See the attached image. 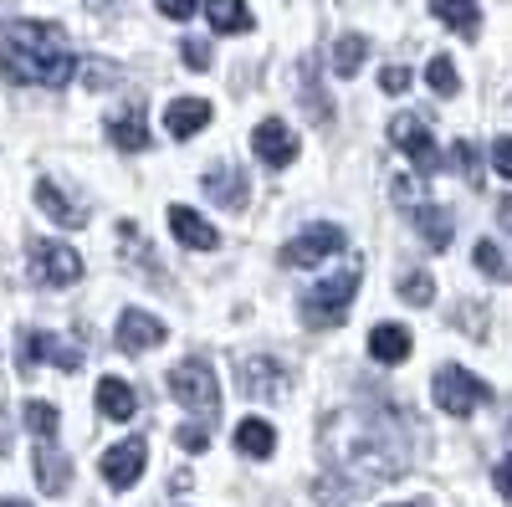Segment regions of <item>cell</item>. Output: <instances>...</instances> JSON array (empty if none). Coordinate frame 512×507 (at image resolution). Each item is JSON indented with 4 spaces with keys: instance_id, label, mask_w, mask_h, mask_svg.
Segmentation results:
<instances>
[{
    "instance_id": "1",
    "label": "cell",
    "mask_w": 512,
    "mask_h": 507,
    "mask_svg": "<svg viewBox=\"0 0 512 507\" xmlns=\"http://www.w3.org/2000/svg\"><path fill=\"white\" fill-rule=\"evenodd\" d=\"M0 72L26 88H62L77 72L67 31L57 21H11L0 36Z\"/></svg>"
},
{
    "instance_id": "2",
    "label": "cell",
    "mask_w": 512,
    "mask_h": 507,
    "mask_svg": "<svg viewBox=\"0 0 512 507\" xmlns=\"http://www.w3.org/2000/svg\"><path fill=\"white\" fill-rule=\"evenodd\" d=\"M364 282V267L349 262V267H338L333 277H323L308 298H303V323L308 328H333V323H344L349 303H354V292Z\"/></svg>"
},
{
    "instance_id": "3",
    "label": "cell",
    "mask_w": 512,
    "mask_h": 507,
    "mask_svg": "<svg viewBox=\"0 0 512 507\" xmlns=\"http://www.w3.org/2000/svg\"><path fill=\"white\" fill-rule=\"evenodd\" d=\"M169 395H175L185 410H195L200 420L216 426V410H221V395H216V374H210L205 359H185L169 369Z\"/></svg>"
},
{
    "instance_id": "4",
    "label": "cell",
    "mask_w": 512,
    "mask_h": 507,
    "mask_svg": "<svg viewBox=\"0 0 512 507\" xmlns=\"http://www.w3.org/2000/svg\"><path fill=\"white\" fill-rule=\"evenodd\" d=\"M431 390H436V405H441L446 415H456V420H466L472 410H482L487 395H492L477 374H466V369H456V364H441V369H436Z\"/></svg>"
},
{
    "instance_id": "5",
    "label": "cell",
    "mask_w": 512,
    "mask_h": 507,
    "mask_svg": "<svg viewBox=\"0 0 512 507\" xmlns=\"http://www.w3.org/2000/svg\"><path fill=\"white\" fill-rule=\"evenodd\" d=\"M26 251H31L36 282H47V287H72V282L82 277V257H77L72 246H62V241H31Z\"/></svg>"
},
{
    "instance_id": "6",
    "label": "cell",
    "mask_w": 512,
    "mask_h": 507,
    "mask_svg": "<svg viewBox=\"0 0 512 507\" xmlns=\"http://www.w3.org/2000/svg\"><path fill=\"white\" fill-rule=\"evenodd\" d=\"M390 139H395V149L420 169V175H436V169H441V154H436V144H431V129H425V118L400 113V118L390 123Z\"/></svg>"
},
{
    "instance_id": "7",
    "label": "cell",
    "mask_w": 512,
    "mask_h": 507,
    "mask_svg": "<svg viewBox=\"0 0 512 507\" xmlns=\"http://www.w3.org/2000/svg\"><path fill=\"white\" fill-rule=\"evenodd\" d=\"M338 246H344V231H338V226H308L297 241L282 246V267H297V272H303V267H318L323 257H333Z\"/></svg>"
},
{
    "instance_id": "8",
    "label": "cell",
    "mask_w": 512,
    "mask_h": 507,
    "mask_svg": "<svg viewBox=\"0 0 512 507\" xmlns=\"http://www.w3.org/2000/svg\"><path fill=\"white\" fill-rule=\"evenodd\" d=\"M169 338V328L154 318V313H144V308H128L123 318H118V328H113V344L123 349V354H144V349H159Z\"/></svg>"
},
{
    "instance_id": "9",
    "label": "cell",
    "mask_w": 512,
    "mask_h": 507,
    "mask_svg": "<svg viewBox=\"0 0 512 507\" xmlns=\"http://www.w3.org/2000/svg\"><path fill=\"white\" fill-rule=\"evenodd\" d=\"M144 461H149L144 436H128V441H118V446L103 456V477H108V487H113V492L134 487V482L144 477Z\"/></svg>"
},
{
    "instance_id": "10",
    "label": "cell",
    "mask_w": 512,
    "mask_h": 507,
    "mask_svg": "<svg viewBox=\"0 0 512 507\" xmlns=\"http://www.w3.org/2000/svg\"><path fill=\"white\" fill-rule=\"evenodd\" d=\"M251 149H256V159H262V164L287 169L292 154H297V139H292V129H287L282 118H262V123H256V134H251Z\"/></svg>"
},
{
    "instance_id": "11",
    "label": "cell",
    "mask_w": 512,
    "mask_h": 507,
    "mask_svg": "<svg viewBox=\"0 0 512 507\" xmlns=\"http://www.w3.org/2000/svg\"><path fill=\"white\" fill-rule=\"evenodd\" d=\"M169 231H175V241H185L190 251H216V246H221L216 226L200 221L190 205H169Z\"/></svg>"
},
{
    "instance_id": "12",
    "label": "cell",
    "mask_w": 512,
    "mask_h": 507,
    "mask_svg": "<svg viewBox=\"0 0 512 507\" xmlns=\"http://www.w3.org/2000/svg\"><path fill=\"white\" fill-rule=\"evenodd\" d=\"M26 364H57V369H77L82 349L67 344L57 333H26Z\"/></svg>"
},
{
    "instance_id": "13",
    "label": "cell",
    "mask_w": 512,
    "mask_h": 507,
    "mask_svg": "<svg viewBox=\"0 0 512 507\" xmlns=\"http://www.w3.org/2000/svg\"><path fill=\"white\" fill-rule=\"evenodd\" d=\"M36 205L47 210V216L62 226V231H77V226H88V205H77V200H67V190L62 185H52V180H41L36 185Z\"/></svg>"
},
{
    "instance_id": "14",
    "label": "cell",
    "mask_w": 512,
    "mask_h": 507,
    "mask_svg": "<svg viewBox=\"0 0 512 507\" xmlns=\"http://www.w3.org/2000/svg\"><path fill=\"white\" fill-rule=\"evenodd\" d=\"M205 123H210V103H205V98H175V103L164 108V129H169V139H195Z\"/></svg>"
},
{
    "instance_id": "15",
    "label": "cell",
    "mask_w": 512,
    "mask_h": 507,
    "mask_svg": "<svg viewBox=\"0 0 512 507\" xmlns=\"http://www.w3.org/2000/svg\"><path fill=\"white\" fill-rule=\"evenodd\" d=\"M67 477H72V461L57 451V441H36V482H41V492L62 497Z\"/></svg>"
},
{
    "instance_id": "16",
    "label": "cell",
    "mask_w": 512,
    "mask_h": 507,
    "mask_svg": "<svg viewBox=\"0 0 512 507\" xmlns=\"http://www.w3.org/2000/svg\"><path fill=\"white\" fill-rule=\"evenodd\" d=\"M108 139L118 149H149V129H144V108L139 103H128L108 118Z\"/></svg>"
},
{
    "instance_id": "17",
    "label": "cell",
    "mask_w": 512,
    "mask_h": 507,
    "mask_svg": "<svg viewBox=\"0 0 512 507\" xmlns=\"http://www.w3.org/2000/svg\"><path fill=\"white\" fill-rule=\"evenodd\" d=\"M241 390H246V395H262V400H282L287 379H282V369H277V364L251 359V364H241Z\"/></svg>"
},
{
    "instance_id": "18",
    "label": "cell",
    "mask_w": 512,
    "mask_h": 507,
    "mask_svg": "<svg viewBox=\"0 0 512 507\" xmlns=\"http://www.w3.org/2000/svg\"><path fill=\"white\" fill-rule=\"evenodd\" d=\"M98 410L108 415V420H134L139 415V395L123 385V379H98Z\"/></svg>"
},
{
    "instance_id": "19",
    "label": "cell",
    "mask_w": 512,
    "mask_h": 507,
    "mask_svg": "<svg viewBox=\"0 0 512 507\" xmlns=\"http://www.w3.org/2000/svg\"><path fill=\"white\" fill-rule=\"evenodd\" d=\"M431 11L436 21H446L451 31H461L466 41H472L482 31V11H477V0H431Z\"/></svg>"
},
{
    "instance_id": "20",
    "label": "cell",
    "mask_w": 512,
    "mask_h": 507,
    "mask_svg": "<svg viewBox=\"0 0 512 507\" xmlns=\"http://www.w3.org/2000/svg\"><path fill=\"white\" fill-rule=\"evenodd\" d=\"M236 446H241V456H256V461H267V456L277 451V431L267 426V420L246 415L241 426H236Z\"/></svg>"
},
{
    "instance_id": "21",
    "label": "cell",
    "mask_w": 512,
    "mask_h": 507,
    "mask_svg": "<svg viewBox=\"0 0 512 507\" xmlns=\"http://www.w3.org/2000/svg\"><path fill=\"white\" fill-rule=\"evenodd\" d=\"M369 354H374L379 364H400V359L410 354V333H405L400 323H379V328L369 333Z\"/></svg>"
},
{
    "instance_id": "22",
    "label": "cell",
    "mask_w": 512,
    "mask_h": 507,
    "mask_svg": "<svg viewBox=\"0 0 512 507\" xmlns=\"http://www.w3.org/2000/svg\"><path fill=\"white\" fill-rule=\"evenodd\" d=\"M410 216H415V231L425 236V246H431V251H446V246H451V216H446V210L415 205Z\"/></svg>"
},
{
    "instance_id": "23",
    "label": "cell",
    "mask_w": 512,
    "mask_h": 507,
    "mask_svg": "<svg viewBox=\"0 0 512 507\" xmlns=\"http://www.w3.org/2000/svg\"><path fill=\"white\" fill-rule=\"evenodd\" d=\"M205 16H210V26H216V31H226V36H241V31L251 26L246 0H210V6H205Z\"/></svg>"
},
{
    "instance_id": "24",
    "label": "cell",
    "mask_w": 512,
    "mask_h": 507,
    "mask_svg": "<svg viewBox=\"0 0 512 507\" xmlns=\"http://www.w3.org/2000/svg\"><path fill=\"white\" fill-rule=\"evenodd\" d=\"M364 57H369V41L364 36H338L333 41V72L338 77H354L364 67Z\"/></svg>"
},
{
    "instance_id": "25",
    "label": "cell",
    "mask_w": 512,
    "mask_h": 507,
    "mask_svg": "<svg viewBox=\"0 0 512 507\" xmlns=\"http://www.w3.org/2000/svg\"><path fill=\"white\" fill-rule=\"evenodd\" d=\"M425 82H431L441 98H456V88H461V77H456L451 57H431V67H425Z\"/></svg>"
},
{
    "instance_id": "26",
    "label": "cell",
    "mask_w": 512,
    "mask_h": 507,
    "mask_svg": "<svg viewBox=\"0 0 512 507\" xmlns=\"http://www.w3.org/2000/svg\"><path fill=\"white\" fill-rule=\"evenodd\" d=\"M400 298H405L410 308H431V298H436V282L425 277V272H415V277H400Z\"/></svg>"
},
{
    "instance_id": "27",
    "label": "cell",
    "mask_w": 512,
    "mask_h": 507,
    "mask_svg": "<svg viewBox=\"0 0 512 507\" xmlns=\"http://www.w3.org/2000/svg\"><path fill=\"white\" fill-rule=\"evenodd\" d=\"M57 420H62V415H57L52 405H41V400H31V405H26V426H31L41 441H52V436H57Z\"/></svg>"
},
{
    "instance_id": "28",
    "label": "cell",
    "mask_w": 512,
    "mask_h": 507,
    "mask_svg": "<svg viewBox=\"0 0 512 507\" xmlns=\"http://www.w3.org/2000/svg\"><path fill=\"white\" fill-rule=\"evenodd\" d=\"M205 185H210V195H216L221 205L241 210V180H236V175H226V169H216V175H205Z\"/></svg>"
},
{
    "instance_id": "29",
    "label": "cell",
    "mask_w": 512,
    "mask_h": 507,
    "mask_svg": "<svg viewBox=\"0 0 512 507\" xmlns=\"http://www.w3.org/2000/svg\"><path fill=\"white\" fill-rule=\"evenodd\" d=\"M175 441H180L185 451H205V446H210V420H190V426L175 431Z\"/></svg>"
},
{
    "instance_id": "30",
    "label": "cell",
    "mask_w": 512,
    "mask_h": 507,
    "mask_svg": "<svg viewBox=\"0 0 512 507\" xmlns=\"http://www.w3.org/2000/svg\"><path fill=\"white\" fill-rule=\"evenodd\" d=\"M477 267H482L487 277H507V257H502V251H497L492 241H482V246H477Z\"/></svg>"
},
{
    "instance_id": "31",
    "label": "cell",
    "mask_w": 512,
    "mask_h": 507,
    "mask_svg": "<svg viewBox=\"0 0 512 507\" xmlns=\"http://www.w3.org/2000/svg\"><path fill=\"white\" fill-rule=\"evenodd\" d=\"M451 164H461V175H466V185H482V169H477V149H472V144H456Z\"/></svg>"
},
{
    "instance_id": "32",
    "label": "cell",
    "mask_w": 512,
    "mask_h": 507,
    "mask_svg": "<svg viewBox=\"0 0 512 507\" xmlns=\"http://www.w3.org/2000/svg\"><path fill=\"white\" fill-rule=\"evenodd\" d=\"M159 6V16H169V21H190L195 11H200V0H154Z\"/></svg>"
},
{
    "instance_id": "33",
    "label": "cell",
    "mask_w": 512,
    "mask_h": 507,
    "mask_svg": "<svg viewBox=\"0 0 512 507\" xmlns=\"http://www.w3.org/2000/svg\"><path fill=\"white\" fill-rule=\"evenodd\" d=\"M180 52H185V67L190 72H210V47H205V41H185Z\"/></svg>"
},
{
    "instance_id": "34",
    "label": "cell",
    "mask_w": 512,
    "mask_h": 507,
    "mask_svg": "<svg viewBox=\"0 0 512 507\" xmlns=\"http://www.w3.org/2000/svg\"><path fill=\"white\" fill-rule=\"evenodd\" d=\"M492 164H497V175L512 180V139H497V144H492Z\"/></svg>"
},
{
    "instance_id": "35",
    "label": "cell",
    "mask_w": 512,
    "mask_h": 507,
    "mask_svg": "<svg viewBox=\"0 0 512 507\" xmlns=\"http://www.w3.org/2000/svg\"><path fill=\"white\" fill-rule=\"evenodd\" d=\"M379 82H384V93H405V88H410V72H405V67H384Z\"/></svg>"
},
{
    "instance_id": "36",
    "label": "cell",
    "mask_w": 512,
    "mask_h": 507,
    "mask_svg": "<svg viewBox=\"0 0 512 507\" xmlns=\"http://www.w3.org/2000/svg\"><path fill=\"white\" fill-rule=\"evenodd\" d=\"M497 492L512 502V456H507V461H497Z\"/></svg>"
},
{
    "instance_id": "37",
    "label": "cell",
    "mask_w": 512,
    "mask_h": 507,
    "mask_svg": "<svg viewBox=\"0 0 512 507\" xmlns=\"http://www.w3.org/2000/svg\"><path fill=\"white\" fill-rule=\"evenodd\" d=\"M497 216H502V226H507V231H512V195H507V200H502V210H497Z\"/></svg>"
},
{
    "instance_id": "38",
    "label": "cell",
    "mask_w": 512,
    "mask_h": 507,
    "mask_svg": "<svg viewBox=\"0 0 512 507\" xmlns=\"http://www.w3.org/2000/svg\"><path fill=\"white\" fill-rule=\"evenodd\" d=\"M0 507H31V502H0Z\"/></svg>"
},
{
    "instance_id": "39",
    "label": "cell",
    "mask_w": 512,
    "mask_h": 507,
    "mask_svg": "<svg viewBox=\"0 0 512 507\" xmlns=\"http://www.w3.org/2000/svg\"><path fill=\"white\" fill-rule=\"evenodd\" d=\"M405 507H425V502H405Z\"/></svg>"
}]
</instances>
